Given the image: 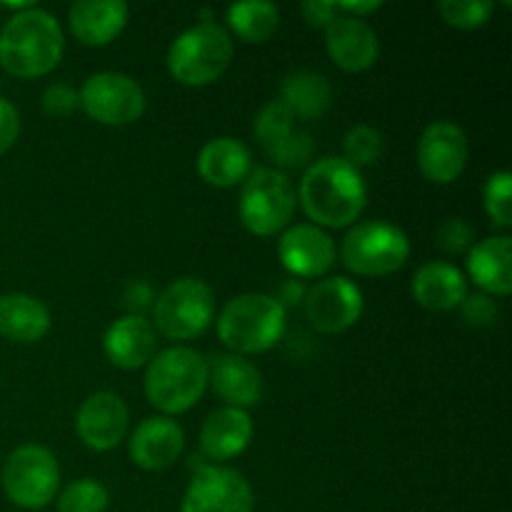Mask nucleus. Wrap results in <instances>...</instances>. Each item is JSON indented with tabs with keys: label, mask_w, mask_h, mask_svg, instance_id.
<instances>
[{
	"label": "nucleus",
	"mask_w": 512,
	"mask_h": 512,
	"mask_svg": "<svg viewBox=\"0 0 512 512\" xmlns=\"http://www.w3.org/2000/svg\"><path fill=\"white\" fill-rule=\"evenodd\" d=\"M298 203L318 228H348L368 205L363 173L343 158H320L300 180Z\"/></svg>",
	"instance_id": "nucleus-1"
},
{
	"label": "nucleus",
	"mask_w": 512,
	"mask_h": 512,
	"mask_svg": "<svg viewBox=\"0 0 512 512\" xmlns=\"http://www.w3.org/2000/svg\"><path fill=\"white\" fill-rule=\"evenodd\" d=\"M65 53V35L58 18L43 8L13 13L0 30V65L13 78H43L53 73Z\"/></svg>",
	"instance_id": "nucleus-2"
},
{
	"label": "nucleus",
	"mask_w": 512,
	"mask_h": 512,
	"mask_svg": "<svg viewBox=\"0 0 512 512\" xmlns=\"http://www.w3.org/2000/svg\"><path fill=\"white\" fill-rule=\"evenodd\" d=\"M143 390L148 403L165 418L188 413L208 390V358L188 345H173L150 360Z\"/></svg>",
	"instance_id": "nucleus-3"
},
{
	"label": "nucleus",
	"mask_w": 512,
	"mask_h": 512,
	"mask_svg": "<svg viewBox=\"0 0 512 512\" xmlns=\"http://www.w3.org/2000/svg\"><path fill=\"white\" fill-rule=\"evenodd\" d=\"M215 330L233 355L268 353L285 338L288 310L268 293H243L225 303Z\"/></svg>",
	"instance_id": "nucleus-4"
},
{
	"label": "nucleus",
	"mask_w": 512,
	"mask_h": 512,
	"mask_svg": "<svg viewBox=\"0 0 512 512\" xmlns=\"http://www.w3.org/2000/svg\"><path fill=\"white\" fill-rule=\"evenodd\" d=\"M233 38L218 23H198L183 30L168 48L170 75L185 88H205L225 75L233 63Z\"/></svg>",
	"instance_id": "nucleus-5"
},
{
	"label": "nucleus",
	"mask_w": 512,
	"mask_h": 512,
	"mask_svg": "<svg viewBox=\"0 0 512 512\" xmlns=\"http://www.w3.org/2000/svg\"><path fill=\"white\" fill-rule=\"evenodd\" d=\"M298 208V193L288 175L278 168H255L245 178L238 198L240 223L258 238L283 233Z\"/></svg>",
	"instance_id": "nucleus-6"
},
{
	"label": "nucleus",
	"mask_w": 512,
	"mask_h": 512,
	"mask_svg": "<svg viewBox=\"0 0 512 512\" xmlns=\"http://www.w3.org/2000/svg\"><path fill=\"white\" fill-rule=\"evenodd\" d=\"M410 240L405 230L385 220H365L348 230L340 245V260L345 268L365 278L393 275L408 263Z\"/></svg>",
	"instance_id": "nucleus-7"
},
{
	"label": "nucleus",
	"mask_w": 512,
	"mask_h": 512,
	"mask_svg": "<svg viewBox=\"0 0 512 512\" xmlns=\"http://www.w3.org/2000/svg\"><path fill=\"white\" fill-rule=\"evenodd\" d=\"M215 320V293L205 280L178 278L155 298L153 328L168 340H193Z\"/></svg>",
	"instance_id": "nucleus-8"
},
{
	"label": "nucleus",
	"mask_w": 512,
	"mask_h": 512,
	"mask_svg": "<svg viewBox=\"0 0 512 512\" xmlns=\"http://www.w3.org/2000/svg\"><path fill=\"white\" fill-rule=\"evenodd\" d=\"M0 483L10 503L18 508H48L60 490L58 458L43 445H20L5 460Z\"/></svg>",
	"instance_id": "nucleus-9"
},
{
	"label": "nucleus",
	"mask_w": 512,
	"mask_h": 512,
	"mask_svg": "<svg viewBox=\"0 0 512 512\" xmlns=\"http://www.w3.org/2000/svg\"><path fill=\"white\" fill-rule=\"evenodd\" d=\"M78 100L88 118L110 128L135 123L143 118L148 108L138 80L125 73H115V70H103L85 78L83 88L78 90Z\"/></svg>",
	"instance_id": "nucleus-10"
},
{
	"label": "nucleus",
	"mask_w": 512,
	"mask_h": 512,
	"mask_svg": "<svg viewBox=\"0 0 512 512\" xmlns=\"http://www.w3.org/2000/svg\"><path fill=\"white\" fill-rule=\"evenodd\" d=\"M180 512H255V495L238 470L203 465L193 473Z\"/></svg>",
	"instance_id": "nucleus-11"
},
{
	"label": "nucleus",
	"mask_w": 512,
	"mask_h": 512,
	"mask_svg": "<svg viewBox=\"0 0 512 512\" xmlns=\"http://www.w3.org/2000/svg\"><path fill=\"white\" fill-rule=\"evenodd\" d=\"M305 318L320 333H345L360 320L365 308L363 293L343 275L323 278L305 293Z\"/></svg>",
	"instance_id": "nucleus-12"
},
{
	"label": "nucleus",
	"mask_w": 512,
	"mask_h": 512,
	"mask_svg": "<svg viewBox=\"0 0 512 512\" xmlns=\"http://www.w3.org/2000/svg\"><path fill=\"white\" fill-rule=\"evenodd\" d=\"M468 155V135L453 120H435L418 138V168L435 185L455 183L468 165Z\"/></svg>",
	"instance_id": "nucleus-13"
},
{
	"label": "nucleus",
	"mask_w": 512,
	"mask_h": 512,
	"mask_svg": "<svg viewBox=\"0 0 512 512\" xmlns=\"http://www.w3.org/2000/svg\"><path fill=\"white\" fill-rule=\"evenodd\" d=\"M335 255L338 250H335L333 238L318 225L295 223L280 233L278 258L290 278H328L335 265Z\"/></svg>",
	"instance_id": "nucleus-14"
},
{
	"label": "nucleus",
	"mask_w": 512,
	"mask_h": 512,
	"mask_svg": "<svg viewBox=\"0 0 512 512\" xmlns=\"http://www.w3.org/2000/svg\"><path fill=\"white\" fill-rule=\"evenodd\" d=\"M130 413L120 395L100 390L83 400L75 415V433L85 448L95 453H108L118 448L128 435Z\"/></svg>",
	"instance_id": "nucleus-15"
},
{
	"label": "nucleus",
	"mask_w": 512,
	"mask_h": 512,
	"mask_svg": "<svg viewBox=\"0 0 512 512\" xmlns=\"http://www.w3.org/2000/svg\"><path fill=\"white\" fill-rule=\"evenodd\" d=\"M323 33L330 60L345 73H365L378 63V33L365 20L338 13V18Z\"/></svg>",
	"instance_id": "nucleus-16"
},
{
	"label": "nucleus",
	"mask_w": 512,
	"mask_h": 512,
	"mask_svg": "<svg viewBox=\"0 0 512 512\" xmlns=\"http://www.w3.org/2000/svg\"><path fill=\"white\" fill-rule=\"evenodd\" d=\"M185 448V433L178 420L165 418V415H153L145 418L138 428L133 430V438L128 443V453L133 465L148 473H160L178 463Z\"/></svg>",
	"instance_id": "nucleus-17"
},
{
	"label": "nucleus",
	"mask_w": 512,
	"mask_h": 512,
	"mask_svg": "<svg viewBox=\"0 0 512 512\" xmlns=\"http://www.w3.org/2000/svg\"><path fill=\"white\" fill-rule=\"evenodd\" d=\"M208 388L225 403V408L250 410L263 400V375L243 355L208 358Z\"/></svg>",
	"instance_id": "nucleus-18"
},
{
	"label": "nucleus",
	"mask_w": 512,
	"mask_h": 512,
	"mask_svg": "<svg viewBox=\"0 0 512 512\" xmlns=\"http://www.w3.org/2000/svg\"><path fill=\"white\" fill-rule=\"evenodd\" d=\"M103 353L120 370L148 368L158 353V333L145 315L125 313L105 330Z\"/></svg>",
	"instance_id": "nucleus-19"
},
{
	"label": "nucleus",
	"mask_w": 512,
	"mask_h": 512,
	"mask_svg": "<svg viewBox=\"0 0 512 512\" xmlns=\"http://www.w3.org/2000/svg\"><path fill=\"white\" fill-rule=\"evenodd\" d=\"M255 425L248 410L220 408L208 415V420L200 428L198 448L200 458L208 460V465L228 463L248 450L253 443Z\"/></svg>",
	"instance_id": "nucleus-20"
},
{
	"label": "nucleus",
	"mask_w": 512,
	"mask_h": 512,
	"mask_svg": "<svg viewBox=\"0 0 512 512\" xmlns=\"http://www.w3.org/2000/svg\"><path fill=\"white\" fill-rule=\"evenodd\" d=\"M468 283L490 298H508L512 293V240L510 235H490L468 250Z\"/></svg>",
	"instance_id": "nucleus-21"
},
{
	"label": "nucleus",
	"mask_w": 512,
	"mask_h": 512,
	"mask_svg": "<svg viewBox=\"0 0 512 512\" xmlns=\"http://www.w3.org/2000/svg\"><path fill=\"white\" fill-rule=\"evenodd\" d=\"M130 8L123 0H78L68 10V28L80 45L103 48L128 25Z\"/></svg>",
	"instance_id": "nucleus-22"
},
{
	"label": "nucleus",
	"mask_w": 512,
	"mask_h": 512,
	"mask_svg": "<svg viewBox=\"0 0 512 512\" xmlns=\"http://www.w3.org/2000/svg\"><path fill=\"white\" fill-rule=\"evenodd\" d=\"M470 295V283L460 268L445 260H430L420 265L413 278V298L430 313L458 310Z\"/></svg>",
	"instance_id": "nucleus-23"
},
{
	"label": "nucleus",
	"mask_w": 512,
	"mask_h": 512,
	"mask_svg": "<svg viewBox=\"0 0 512 512\" xmlns=\"http://www.w3.org/2000/svg\"><path fill=\"white\" fill-rule=\"evenodd\" d=\"M200 178L215 188H233L253 173V158L243 140L220 135L208 140L198 153Z\"/></svg>",
	"instance_id": "nucleus-24"
},
{
	"label": "nucleus",
	"mask_w": 512,
	"mask_h": 512,
	"mask_svg": "<svg viewBox=\"0 0 512 512\" xmlns=\"http://www.w3.org/2000/svg\"><path fill=\"white\" fill-rule=\"evenodd\" d=\"M53 315L40 298L28 293L0 295V338L10 343H38L50 333Z\"/></svg>",
	"instance_id": "nucleus-25"
},
{
	"label": "nucleus",
	"mask_w": 512,
	"mask_h": 512,
	"mask_svg": "<svg viewBox=\"0 0 512 512\" xmlns=\"http://www.w3.org/2000/svg\"><path fill=\"white\" fill-rule=\"evenodd\" d=\"M280 103L293 113V118H323L333 105V85L313 70H295L280 85Z\"/></svg>",
	"instance_id": "nucleus-26"
},
{
	"label": "nucleus",
	"mask_w": 512,
	"mask_h": 512,
	"mask_svg": "<svg viewBox=\"0 0 512 512\" xmlns=\"http://www.w3.org/2000/svg\"><path fill=\"white\" fill-rule=\"evenodd\" d=\"M228 28L245 43H265L275 35L280 25L278 5L265 3V0H245L233 3L225 13Z\"/></svg>",
	"instance_id": "nucleus-27"
},
{
	"label": "nucleus",
	"mask_w": 512,
	"mask_h": 512,
	"mask_svg": "<svg viewBox=\"0 0 512 512\" xmlns=\"http://www.w3.org/2000/svg\"><path fill=\"white\" fill-rule=\"evenodd\" d=\"M110 503V493L103 483L93 478H80L65 485L55 498L58 512H105Z\"/></svg>",
	"instance_id": "nucleus-28"
},
{
	"label": "nucleus",
	"mask_w": 512,
	"mask_h": 512,
	"mask_svg": "<svg viewBox=\"0 0 512 512\" xmlns=\"http://www.w3.org/2000/svg\"><path fill=\"white\" fill-rule=\"evenodd\" d=\"M385 140L383 133L373 125H353L343 138V155L340 158L348 160L353 168H370L378 165L383 158Z\"/></svg>",
	"instance_id": "nucleus-29"
},
{
	"label": "nucleus",
	"mask_w": 512,
	"mask_h": 512,
	"mask_svg": "<svg viewBox=\"0 0 512 512\" xmlns=\"http://www.w3.org/2000/svg\"><path fill=\"white\" fill-rule=\"evenodd\" d=\"M295 130V118L288 108H285L280 100H270L268 105L260 108V113L253 120V133L255 140L265 148V153H270L273 148H278L285 138Z\"/></svg>",
	"instance_id": "nucleus-30"
},
{
	"label": "nucleus",
	"mask_w": 512,
	"mask_h": 512,
	"mask_svg": "<svg viewBox=\"0 0 512 512\" xmlns=\"http://www.w3.org/2000/svg\"><path fill=\"white\" fill-rule=\"evenodd\" d=\"M483 208L495 228L508 230L512 225V175L510 170H498L483 185Z\"/></svg>",
	"instance_id": "nucleus-31"
},
{
	"label": "nucleus",
	"mask_w": 512,
	"mask_h": 512,
	"mask_svg": "<svg viewBox=\"0 0 512 512\" xmlns=\"http://www.w3.org/2000/svg\"><path fill=\"white\" fill-rule=\"evenodd\" d=\"M440 15L450 28L458 30H478L493 18V0H440Z\"/></svg>",
	"instance_id": "nucleus-32"
},
{
	"label": "nucleus",
	"mask_w": 512,
	"mask_h": 512,
	"mask_svg": "<svg viewBox=\"0 0 512 512\" xmlns=\"http://www.w3.org/2000/svg\"><path fill=\"white\" fill-rule=\"evenodd\" d=\"M313 150H315L313 138H310L308 133H303V130L295 128L293 133H290L288 138L278 145V148L270 150L268 155L275 160L278 170L280 168H300V165L308 163L310 155H313Z\"/></svg>",
	"instance_id": "nucleus-33"
},
{
	"label": "nucleus",
	"mask_w": 512,
	"mask_h": 512,
	"mask_svg": "<svg viewBox=\"0 0 512 512\" xmlns=\"http://www.w3.org/2000/svg\"><path fill=\"white\" fill-rule=\"evenodd\" d=\"M40 108L48 118H70L75 110L80 108L78 90L68 83H53L43 90V98H40Z\"/></svg>",
	"instance_id": "nucleus-34"
},
{
	"label": "nucleus",
	"mask_w": 512,
	"mask_h": 512,
	"mask_svg": "<svg viewBox=\"0 0 512 512\" xmlns=\"http://www.w3.org/2000/svg\"><path fill=\"white\" fill-rule=\"evenodd\" d=\"M438 245L448 255H468V250L475 245L473 225L463 218H448L438 228Z\"/></svg>",
	"instance_id": "nucleus-35"
},
{
	"label": "nucleus",
	"mask_w": 512,
	"mask_h": 512,
	"mask_svg": "<svg viewBox=\"0 0 512 512\" xmlns=\"http://www.w3.org/2000/svg\"><path fill=\"white\" fill-rule=\"evenodd\" d=\"M460 318L465 320L473 328H490V325L498 323V305L490 295H468L460 305Z\"/></svg>",
	"instance_id": "nucleus-36"
},
{
	"label": "nucleus",
	"mask_w": 512,
	"mask_h": 512,
	"mask_svg": "<svg viewBox=\"0 0 512 512\" xmlns=\"http://www.w3.org/2000/svg\"><path fill=\"white\" fill-rule=\"evenodd\" d=\"M20 135V115L10 100L0 98V155L8 153Z\"/></svg>",
	"instance_id": "nucleus-37"
},
{
	"label": "nucleus",
	"mask_w": 512,
	"mask_h": 512,
	"mask_svg": "<svg viewBox=\"0 0 512 512\" xmlns=\"http://www.w3.org/2000/svg\"><path fill=\"white\" fill-rule=\"evenodd\" d=\"M155 298L158 295H155V290L145 280H135V283L125 288L123 305L128 308V315H143L145 310H153Z\"/></svg>",
	"instance_id": "nucleus-38"
},
{
	"label": "nucleus",
	"mask_w": 512,
	"mask_h": 512,
	"mask_svg": "<svg viewBox=\"0 0 512 512\" xmlns=\"http://www.w3.org/2000/svg\"><path fill=\"white\" fill-rule=\"evenodd\" d=\"M300 13H303L305 23L313 25V28H328L335 18H338V5L333 0H305L300 5Z\"/></svg>",
	"instance_id": "nucleus-39"
},
{
	"label": "nucleus",
	"mask_w": 512,
	"mask_h": 512,
	"mask_svg": "<svg viewBox=\"0 0 512 512\" xmlns=\"http://www.w3.org/2000/svg\"><path fill=\"white\" fill-rule=\"evenodd\" d=\"M305 293H308V288L303 285V280L285 278L283 283L278 285V295H273V298L288 310V308H295V305H303Z\"/></svg>",
	"instance_id": "nucleus-40"
},
{
	"label": "nucleus",
	"mask_w": 512,
	"mask_h": 512,
	"mask_svg": "<svg viewBox=\"0 0 512 512\" xmlns=\"http://www.w3.org/2000/svg\"><path fill=\"white\" fill-rule=\"evenodd\" d=\"M335 5H338L340 15H350V18H360V20H365L368 15L378 13V10L383 8L380 0H353V3H350V0H343V3H335Z\"/></svg>",
	"instance_id": "nucleus-41"
}]
</instances>
